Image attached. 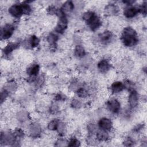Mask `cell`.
<instances>
[{
  "label": "cell",
  "mask_w": 147,
  "mask_h": 147,
  "mask_svg": "<svg viewBox=\"0 0 147 147\" xmlns=\"http://www.w3.org/2000/svg\"><path fill=\"white\" fill-rule=\"evenodd\" d=\"M121 40L124 45L130 47L137 44L138 38L134 29L131 27H126L122 31Z\"/></svg>",
  "instance_id": "1"
},
{
  "label": "cell",
  "mask_w": 147,
  "mask_h": 147,
  "mask_svg": "<svg viewBox=\"0 0 147 147\" xmlns=\"http://www.w3.org/2000/svg\"><path fill=\"white\" fill-rule=\"evenodd\" d=\"M14 30V27L11 24H6L1 29V37L2 39L6 40L10 38Z\"/></svg>",
  "instance_id": "2"
},
{
  "label": "cell",
  "mask_w": 147,
  "mask_h": 147,
  "mask_svg": "<svg viewBox=\"0 0 147 147\" xmlns=\"http://www.w3.org/2000/svg\"><path fill=\"white\" fill-rule=\"evenodd\" d=\"M86 22L92 30H95L96 29H98L102 24L100 18L97 16V15H96L95 13L90 20L86 21Z\"/></svg>",
  "instance_id": "3"
},
{
  "label": "cell",
  "mask_w": 147,
  "mask_h": 147,
  "mask_svg": "<svg viewBox=\"0 0 147 147\" xmlns=\"http://www.w3.org/2000/svg\"><path fill=\"white\" fill-rule=\"evenodd\" d=\"M9 13L13 16L16 18L21 17L23 14L21 4H14L9 9Z\"/></svg>",
  "instance_id": "4"
},
{
  "label": "cell",
  "mask_w": 147,
  "mask_h": 147,
  "mask_svg": "<svg viewBox=\"0 0 147 147\" xmlns=\"http://www.w3.org/2000/svg\"><path fill=\"white\" fill-rule=\"evenodd\" d=\"M120 103L115 99L109 100L107 102V107L111 112L113 113H117L120 110Z\"/></svg>",
  "instance_id": "5"
},
{
  "label": "cell",
  "mask_w": 147,
  "mask_h": 147,
  "mask_svg": "<svg viewBox=\"0 0 147 147\" xmlns=\"http://www.w3.org/2000/svg\"><path fill=\"white\" fill-rule=\"evenodd\" d=\"M98 126L100 129L109 131L112 128L113 123L110 119L107 118H102L99 121Z\"/></svg>",
  "instance_id": "6"
},
{
  "label": "cell",
  "mask_w": 147,
  "mask_h": 147,
  "mask_svg": "<svg viewBox=\"0 0 147 147\" xmlns=\"http://www.w3.org/2000/svg\"><path fill=\"white\" fill-rule=\"evenodd\" d=\"M138 13H139L138 8L131 6L127 7L123 11L124 16L127 18H133L138 14Z\"/></svg>",
  "instance_id": "7"
},
{
  "label": "cell",
  "mask_w": 147,
  "mask_h": 147,
  "mask_svg": "<svg viewBox=\"0 0 147 147\" xmlns=\"http://www.w3.org/2000/svg\"><path fill=\"white\" fill-rule=\"evenodd\" d=\"M138 102V95L136 91L134 90L130 91L129 96V103L131 107H135L137 106Z\"/></svg>",
  "instance_id": "8"
},
{
  "label": "cell",
  "mask_w": 147,
  "mask_h": 147,
  "mask_svg": "<svg viewBox=\"0 0 147 147\" xmlns=\"http://www.w3.org/2000/svg\"><path fill=\"white\" fill-rule=\"evenodd\" d=\"M99 38L103 44H107L111 41L113 38V34L111 32L106 30L100 34Z\"/></svg>",
  "instance_id": "9"
},
{
  "label": "cell",
  "mask_w": 147,
  "mask_h": 147,
  "mask_svg": "<svg viewBox=\"0 0 147 147\" xmlns=\"http://www.w3.org/2000/svg\"><path fill=\"white\" fill-rule=\"evenodd\" d=\"M110 68V64L108 61L106 59L101 60L98 64V68L100 72L105 73L109 70Z\"/></svg>",
  "instance_id": "10"
},
{
  "label": "cell",
  "mask_w": 147,
  "mask_h": 147,
  "mask_svg": "<svg viewBox=\"0 0 147 147\" xmlns=\"http://www.w3.org/2000/svg\"><path fill=\"white\" fill-rule=\"evenodd\" d=\"M111 91L113 93H118L122 91L124 88L123 83L121 82H114L111 86Z\"/></svg>",
  "instance_id": "11"
},
{
  "label": "cell",
  "mask_w": 147,
  "mask_h": 147,
  "mask_svg": "<svg viewBox=\"0 0 147 147\" xmlns=\"http://www.w3.org/2000/svg\"><path fill=\"white\" fill-rule=\"evenodd\" d=\"M19 46V44L18 42H11L7 45L3 49V53L6 55H8L11 53L14 50L17 49Z\"/></svg>",
  "instance_id": "12"
},
{
  "label": "cell",
  "mask_w": 147,
  "mask_h": 147,
  "mask_svg": "<svg viewBox=\"0 0 147 147\" xmlns=\"http://www.w3.org/2000/svg\"><path fill=\"white\" fill-rule=\"evenodd\" d=\"M40 66L37 64H34L29 67L27 69V73L31 77H35L38 74Z\"/></svg>",
  "instance_id": "13"
},
{
  "label": "cell",
  "mask_w": 147,
  "mask_h": 147,
  "mask_svg": "<svg viewBox=\"0 0 147 147\" xmlns=\"http://www.w3.org/2000/svg\"><path fill=\"white\" fill-rule=\"evenodd\" d=\"M74 55L75 56L79 58L84 57L86 55V52L84 48L80 45H76L74 50Z\"/></svg>",
  "instance_id": "14"
},
{
  "label": "cell",
  "mask_w": 147,
  "mask_h": 147,
  "mask_svg": "<svg viewBox=\"0 0 147 147\" xmlns=\"http://www.w3.org/2000/svg\"><path fill=\"white\" fill-rule=\"evenodd\" d=\"M74 8V5L71 1L65 2L62 6L61 9L65 13L66 12H70L73 10Z\"/></svg>",
  "instance_id": "15"
},
{
  "label": "cell",
  "mask_w": 147,
  "mask_h": 147,
  "mask_svg": "<svg viewBox=\"0 0 147 147\" xmlns=\"http://www.w3.org/2000/svg\"><path fill=\"white\" fill-rule=\"evenodd\" d=\"M107 131L100 129L96 133V138L99 141H106L109 138V134Z\"/></svg>",
  "instance_id": "16"
},
{
  "label": "cell",
  "mask_w": 147,
  "mask_h": 147,
  "mask_svg": "<svg viewBox=\"0 0 147 147\" xmlns=\"http://www.w3.org/2000/svg\"><path fill=\"white\" fill-rule=\"evenodd\" d=\"M105 11L109 14H115L118 12V8L113 4H110L106 6Z\"/></svg>",
  "instance_id": "17"
},
{
  "label": "cell",
  "mask_w": 147,
  "mask_h": 147,
  "mask_svg": "<svg viewBox=\"0 0 147 147\" xmlns=\"http://www.w3.org/2000/svg\"><path fill=\"white\" fill-rule=\"evenodd\" d=\"M30 131L33 136L36 137L41 133V127L37 123L32 124L30 126Z\"/></svg>",
  "instance_id": "18"
},
{
  "label": "cell",
  "mask_w": 147,
  "mask_h": 147,
  "mask_svg": "<svg viewBox=\"0 0 147 147\" xmlns=\"http://www.w3.org/2000/svg\"><path fill=\"white\" fill-rule=\"evenodd\" d=\"M59 123L60 122L57 119H53L48 123V128L51 130H57Z\"/></svg>",
  "instance_id": "19"
},
{
  "label": "cell",
  "mask_w": 147,
  "mask_h": 147,
  "mask_svg": "<svg viewBox=\"0 0 147 147\" xmlns=\"http://www.w3.org/2000/svg\"><path fill=\"white\" fill-rule=\"evenodd\" d=\"M21 6L22 9L23 14H29L32 11L30 5L28 4V1H25L21 3Z\"/></svg>",
  "instance_id": "20"
},
{
  "label": "cell",
  "mask_w": 147,
  "mask_h": 147,
  "mask_svg": "<svg viewBox=\"0 0 147 147\" xmlns=\"http://www.w3.org/2000/svg\"><path fill=\"white\" fill-rule=\"evenodd\" d=\"M57 36L54 34V33H51L48 36L47 38V41L51 46H54L57 40Z\"/></svg>",
  "instance_id": "21"
},
{
  "label": "cell",
  "mask_w": 147,
  "mask_h": 147,
  "mask_svg": "<svg viewBox=\"0 0 147 147\" xmlns=\"http://www.w3.org/2000/svg\"><path fill=\"white\" fill-rule=\"evenodd\" d=\"M39 39L36 36H32L29 39V43L32 48L36 47L39 44Z\"/></svg>",
  "instance_id": "22"
},
{
  "label": "cell",
  "mask_w": 147,
  "mask_h": 147,
  "mask_svg": "<svg viewBox=\"0 0 147 147\" xmlns=\"http://www.w3.org/2000/svg\"><path fill=\"white\" fill-rule=\"evenodd\" d=\"M77 94L79 97L81 98H84L87 96V91L83 88H79L78 89L77 91Z\"/></svg>",
  "instance_id": "23"
},
{
  "label": "cell",
  "mask_w": 147,
  "mask_h": 147,
  "mask_svg": "<svg viewBox=\"0 0 147 147\" xmlns=\"http://www.w3.org/2000/svg\"><path fill=\"white\" fill-rule=\"evenodd\" d=\"M69 146H80L79 141L76 138H72L68 144Z\"/></svg>",
  "instance_id": "24"
},
{
  "label": "cell",
  "mask_w": 147,
  "mask_h": 147,
  "mask_svg": "<svg viewBox=\"0 0 147 147\" xmlns=\"http://www.w3.org/2000/svg\"><path fill=\"white\" fill-rule=\"evenodd\" d=\"M95 14V13H94L93 11H87L86 13H84L83 15V18L84 20H85L86 21H87L88 20H90L92 16Z\"/></svg>",
  "instance_id": "25"
},
{
  "label": "cell",
  "mask_w": 147,
  "mask_h": 147,
  "mask_svg": "<svg viewBox=\"0 0 147 147\" xmlns=\"http://www.w3.org/2000/svg\"><path fill=\"white\" fill-rule=\"evenodd\" d=\"M146 9H147V7H146V2H144L142 5L138 8V10H139V13H142L143 15L145 16L146 14Z\"/></svg>",
  "instance_id": "26"
},
{
  "label": "cell",
  "mask_w": 147,
  "mask_h": 147,
  "mask_svg": "<svg viewBox=\"0 0 147 147\" xmlns=\"http://www.w3.org/2000/svg\"><path fill=\"white\" fill-rule=\"evenodd\" d=\"M124 87L125 88H127L129 91H132L133 90V84L132 82L129 81V80H126L125 82V83H123Z\"/></svg>",
  "instance_id": "27"
},
{
  "label": "cell",
  "mask_w": 147,
  "mask_h": 147,
  "mask_svg": "<svg viewBox=\"0 0 147 147\" xmlns=\"http://www.w3.org/2000/svg\"><path fill=\"white\" fill-rule=\"evenodd\" d=\"M71 105L74 108H79L81 106V102L78 99H73L71 102Z\"/></svg>",
  "instance_id": "28"
},
{
  "label": "cell",
  "mask_w": 147,
  "mask_h": 147,
  "mask_svg": "<svg viewBox=\"0 0 147 147\" xmlns=\"http://www.w3.org/2000/svg\"><path fill=\"white\" fill-rule=\"evenodd\" d=\"M9 91H7L6 89H4L3 91H2L1 92V103L3 102V101L5 100V99L8 96V94H9Z\"/></svg>",
  "instance_id": "29"
},
{
  "label": "cell",
  "mask_w": 147,
  "mask_h": 147,
  "mask_svg": "<svg viewBox=\"0 0 147 147\" xmlns=\"http://www.w3.org/2000/svg\"><path fill=\"white\" fill-rule=\"evenodd\" d=\"M123 144L125 146H132L133 145V141L130 138H127L124 141Z\"/></svg>",
  "instance_id": "30"
},
{
  "label": "cell",
  "mask_w": 147,
  "mask_h": 147,
  "mask_svg": "<svg viewBox=\"0 0 147 147\" xmlns=\"http://www.w3.org/2000/svg\"><path fill=\"white\" fill-rule=\"evenodd\" d=\"M57 110H58V107L56 105H52L51 107V111L52 113H55L57 111Z\"/></svg>",
  "instance_id": "31"
},
{
  "label": "cell",
  "mask_w": 147,
  "mask_h": 147,
  "mask_svg": "<svg viewBox=\"0 0 147 147\" xmlns=\"http://www.w3.org/2000/svg\"><path fill=\"white\" fill-rule=\"evenodd\" d=\"M63 99V96L61 94H57L56 96V100H60Z\"/></svg>",
  "instance_id": "32"
}]
</instances>
